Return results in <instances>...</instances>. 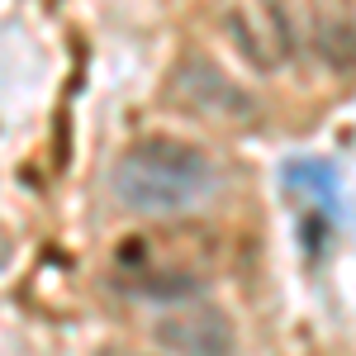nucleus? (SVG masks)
I'll return each mask as SVG.
<instances>
[{
	"mask_svg": "<svg viewBox=\"0 0 356 356\" xmlns=\"http://www.w3.org/2000/svg\"><path fill=\"white\" fill-rule=\"evenodd\" d=\"M228 33H233V43L252 72H275V43H266V33L257 29V19L247 10H228Z\"/></svg>",
	"mask_w": 356,
	"mask_h": 356,
	"instance_id": "5",
	"label": "nucleus"
},
{
	"mask_svg": "<svg viewBox=\"0 0 356 356\" xmlns=\"http://www.w3.org/2000/svg\"><path fill=\"white\" fill-rule=\"evenodd\" d=\"M314 43L332 72H356V24L352 19H318Z\"/></svg>",
	"mask_w": 356,
	"mask_h": 356,
	"instance_id": "4",
	"label": "nucleus"
},
{
	"mask_svg": "<svg viewBox=\"0 0 356 356\" xmlns=\"http://www.w3.org/2000/svg\"><path fill=\"white\" fill-rule=\"evenodd\" d=\"M157 347H166L171 356H233V318L219 304H191L157 318Z\"/></svg>",
	"mask_w": 356,
	"mask_h": 356,
	"instance_id": "3",
	"label": "nucleus"
},
{
	"mask_svg": "<svg viewBox=\"0 0 356 356\" xmlns=\"http://www.w3.org/2000/svg\"><path fill=\"white\" fill-rule=\"evenodd\" d=\"M219 186V166L186 138L147 134L129 143L110 166V191L134 214H181Z\"/></svg>",
	"mask_w": 356,
	"mask_h": 356,
	"instance_id": "1",
	"label": "nucleus"
},
{
	"mask_svg": "<svg viewBox=\"0 0 356 356\" xmlns=\"http://www.w3.org/2000/svg\"><path fill=\"white\" fill-rule=\"evenodd\" d=\"M166 100H171L176 110H186V114H200V119H223V124H247V119H257V100H252L223 67L204 62V57H186V62L171 72Z\"/></svg>",
	"mask_w": 356,
	"mask_h": 356,
	"instance_id": "2",
	"label": "nucleus"
}]
</instances>
